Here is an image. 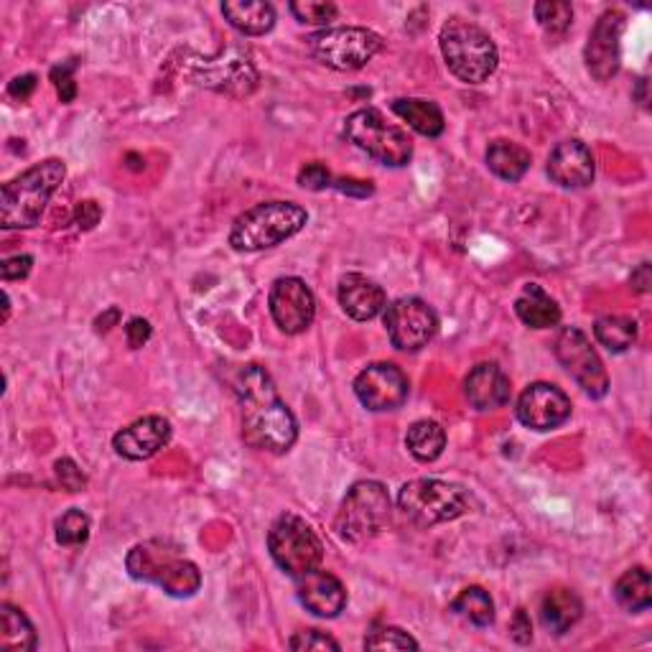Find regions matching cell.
Here are the masks:
<instances>
[{"label":"cell","mask_w":652,"mask_h":652,"mask_svg":"<svg viewBox=\"0 0 652 652\" xmlns=\"http://www.w3.org/2000/svg\"><path fill=\"white\" fill-rule=\"evenodd\" d=\"M242 411V439L268 454H285L299 439V423L260 364H245L234 378Z\"/></svg>","instance_id":"1"},{"label":"cell","mask_w":652,"mask_h":652,"mask_svg":"<svg viewBox=\"0 0 652 652\" xmlns=\"http://www.w3.org/2000/svg\"><path fill=\"white\" fill-rule=\"evenodd\" d=\"M64 177V163L59 159H47L8 181L0 191V224L6 230L37 228L49 199L62 187Z\"/></svg>","instance_id":"2"},{"label":"cell","mask_w":652,"mask_h":652,"mask_svg":"<svg viewBox=\"0 0 652 652\" xmlns=\"http://www.w3.org/2000/svg\"><path fill=\"white\" fill-rule=\"evenodd\" d=\"M128 573L146 584H156L169 596L189 599L202 586L197 563L181 555V548L169 541H148L130 548L126 559Z\"/></svg>","instance_id":"3"},{"label":"cell","mask_w":652,"mask_h":652,"mask_svg":"<svg viewBox=\"0 0 652 652\" xmlns=\"http://www.w3.org/2000/svg\"><path fill=\"white\" fill-rule=\"evenodd\" d=\"M309 214L295 202H263L250 207L234 220L230 230V245L238 253H260L291 240L307 228Z\"/></svg>","instance_id":"4"},{"label":"cell","mask_w":652,"mask_h":652,"mask_svg":"<svg viewBox=\"0 0 652 652\" xmlns=\"http://www.w3.org/2000/svg\"><path fill=\"white\" fill-rule=\"evenodd\" d=\"M449 72L467 84H482L500 64V51L490 33L472 21L449 19L439 33Z\"/></svg>","instance_id":"5"},{"label":"cell","mask_w":652,"mask_h":652,"mask_svg":"<svg viewBox=\"0 0 652 652\" xmlns=\"http://www.w3.org/2000/svg\"><path fill=\"white\" fill-rule=\"evenodd\" d=\"M472 505L464 487L441 480H413L400 487L398 508L411 523L433 528L462 518Z\"/></svg>","instance_id":"6"},{"label":"cell","mask_w":652,"mask_h":652,"mask_svg":"<svg viewBox=\"0 0 652 652\" xmlns=\"http://www.w3.org/2000/svg\"><path fill=\"white\" fill-rule=\"evenodd\" d=\"M344 138L382 167L400 169L411 161L413 141L403 128L388 123L375 108H362L344 120Z\"/></svg>","instance_id":"7"},{"label":"cell","mask_w":652,"mask_h":652,"mask_svg":"<svg viewBox=\"0 0 652 652\" xmlns=\"http://www.w3.org/2000/svg\"><path fill=\"white\" fill-rule=\"evenodd\" d=\"M390 494L385 484L364 480L347 492L342 508L337 512L334 528L347 543L362 545L380 535L390 523Z\"/></svg>","instance_id":"8"},{"label":"cell","mask_w":652,"mask_h":652,"mask_svg":"<svg viewBox=\"0 0 652 652\" xmlns=\"http://www.w3.org/2000/svg\"><path fill=\"white\" fill-rule=\"evenodd\" d=\"M268 551H271L275 566L299 579L303 573L321 566L324 545L307 520L285 512L268 530Z\"/></svg>","instance_id":"9"},{"label":"cell","mask_w":652,"mask_h":652,"mask_svg":"<svg viewBox=\"0 0 652 652\" xmlns=\"http://www.w3.org/2000/svg\"><path fill=\"white\" fill-rule=\"evenodd\" d=\"M382 39L362 26H339L324 29L309 39V51L321 64L337 72H354L370 64L380 54Z\"/></svg>","instance_id":"10"},{"label":"cell","mask_w":652,"mask_h":652,"mask_svg":"<svg viewBox=\"0 0 652 652\" xmlns=\"http://www.w3.org/2000/svg\"><path fill=\"white\" fill-rule=\"evenodd\" d=\"M555 360L576 380L589 398H604L610 390V375L591 339L579 327H563L553 342Z\"/></svg>","instance_id":"11"},{"label":"cell","mask_w":652,"mask_h":652,"mask_svg":"<svg viewBox=\"0 0 652 652\" xmlns=\"http://www.w3.org/2000/svg\"><path fill=\"white\" fill-rule=\"evenodd\" d=\"M189 77L197 84L210 87L214 92L232 94V98H248L258 87V69L248 51L238 47L222 49L214 59H199L191 64Z\"/></svg>","instance_id":"12"},{"label":"cell","mask_w":652,"mask_h":652,"mask_svg":"<svg viewBox=\"0 0 652 652\" xmlns=\"http://www.w3.org/2000/svg\"><path fill=\"white\" fill-rule=\"evenodd\" d=\"M382 321H385L390 342L400 352L423 350L439 332L437 311L415 295H405V299H398L385 307Z\"/></svg>","instance_id":"13"},{"label":"cell","mask_w":652,"mask_h":652,"mask_svg":"<svg viewBox=\"0 0 652 652\" xmlns=\"http://www.w3.org/2000/svg\"><path fill=\"white\" fill-rule=\"evenodd\" d=\"M268 303L275 327L283 334H303L317 319V295L301 278H278Z\"/></svg>","instance_id":"14"},{"label":"cell","mask_w":652,"mask_h":652,"mask_svg":"<svg viewBox=\"0 0 652 652\" xmlns=\"http://www.w3.org/2000/svg\"><path fill=\"white\" fill-rule=\"evenodd\" d=\"M622 11H604L589 33L584 59L589 74L596 82H610L622 67V33H624Z\"/></svg>","instance_id":"15"},{"label":"cell","mask_w":652,"mask_h":652,"mask_svg":"<svg viewBox=\"0 0 652 652\" xmlns=\"http://www.w3.org/2000/svg\"><path fill=\"white\" fill-rule=\"evenodd\" d=\"M408 378L393 362H375L364 368L354 380V393L360 403L372 413L395 411L408 400Z\"/></svg>","instance_id":"16"},{"label":"cell","mask_w":652,"mask_h":652,"mask_svg":"<svg viewBox=\"0 0 652 652\" xmlns=\"http://www.w3.org/2000/svg\"><path fill=\"white\" fill-rule=\"evenodd\" d=\"M515 413L525 429L553 431L571 419V398L551 382H533L518 398Z\"/></svg>","instance_id":"17"},{"label":"cell","mask_w":652,"mask_h":652,"mask_svg":"<svg viewBox=\"0 0 652 652\" xmlns=\"http://www.w3.org/2000/svg\"><path fill=\"white\" fill-rule=\"evenodd\" d=\"M171 441V423L163 415H146L136 423L126 425L123 431L116 433L112 439V449L118 457L128 459V462H143L167 447Z\"/></svg>","instance_id":"18"},{"label":"cell","mask_w":652,"mask_h":652,"mask_svg":"<svg viewBox=\"0 0 652 652\" xmlns=\"http://www.w3.org/2000/svg\"><path fill=\"white\" fill-rule=\"evenodd\" d=\"M594 156L584 141H561L548 156V177L563 189H584L594 181Z\"/></svg>","instance_id":"19"},{"label":"cell","mask_w":652,"mask_h":652,"mask_svg":"<svg viewBox=\"0 0 652 652\" xmlns=\"http://www.w3.org/2000/svg\"><path fill=\"white\" fill-rule=\"evenodd\" d=\"M295 591H299V602L321 620H334L347 606V589L329 571L314 569L303 573L295 579Z\"/></svg>","instance_id":"20"},{"label":"cell","mask_w":652,"mask_h":652,"mask_svg":"<svg viewBox=\"0 0 652 652\" xmlns=\"http://www.w3.org/2000/svg\"><path fill=\"white\" fill-rule=\"evenodd\" d=\"M337 299L344 314L354 321L375 319L388 307V295L382 285L362 273H347L339 278Z\"/></svg>","instance_id":"21"},{"label":"cell","mask_w":652,"mask_h":652,"mask_svg":"<svg viewBox=\"0 0 652 652\" xmlns=\"http://www.w3.org/2000/svg\"><path fill=\"white\" fill-rule=\"evenodd\" d=\"M512 385L505 370L494 362H482L464 380V395L474 411H494L510 400Z\"/></svg>","instance_id":"22"},{"label":"cell","mask_w":652,"mask_h":652,"mask_svg":"<svg viewBox=\"0 0 652 652\" xmlns=\"http://www.w3.org/2000/svg\"><path fill=\"white\" fill-rule=\"evenodd\" d=\"M222 16L245 37H263L275 26V8L265 0H228L222 3Z\"/></svg>","instance_id":"23"},{"label":"cell","mask_w":652,"mask_h":652,"mask_svg":"<svg viewBox=\"0 0 652 652\" xmlns=\"http://www.w3.org/2000/svg\"><path fill=\"white\" fill-rule=\"evenodd\" d=\"M581 614H584V604L571 589H551L541 602V622L553 634H566L581 620Z\"/></svg>","instance_id":"24"},{"label":"cell","mask_w":652,"mask_h":652,"mask_svg":"<svg viewBox=\"0 0 652 652\" xmlns=\"http://www.w3.org/2000/svg\"><path fill=\"white\" fill-rule=\"evenodd\" d=\"M515 314L530 329L559 327L561 307L538 283H528L515 299Z\"/></svg>","instance_id":"25"},{"label":"cell","mask_w":652,"mask_h":652,"mask_svg":"<svg viewBox=\"0 0 652 652\" xmlns=\"http://www.w3.org/2000/svg\"><path fill=\"white\" fill-rule=\"evenodd\" d=\"M393 112L398 118H403L415 133H421L425 138H439L443 133V128H447V120H443L441 108L431 100H419V98L395 100Z\"/></svg>","instance_id":"26"},{"label":"cell","mask_w":652,"mask_h":652,"mask_svg":"<svg viewBox=\"0 0 652 652\" xmlns=\"http://www.w3.org/2000/svg\"><path fill=\"white\" fill-rule=\"evenodd\" d=\"M530 151L512 141H494L487 148V167L502 181H520L530 169Z\"/></svg>","instance_id":"27"},{"label":"cell","mask_w":652,"mask_h":652,"mask_svg":"<svg viewBox=\"0 0 652 652\" xmlns=\"http://www.w3.org/2000/svg\"><path fill=\"white\" fill-rule=\"evenodd\" d=\"M0 650L31 652L37 650V630L29 616L11 604L0 606Z\"/></svg>","instance_id":"28"},{"label":"cell","mask_w":652,"mask_h":652,"mask_svg":"<svg viewBox=\"0 0 652 652\" xmlns=\"http://www.w3.org/2000/svg\"><path fill=\"white\" fill-rule=\"evenodd\" d=\"M614 599H616V604L622 606V610H628L632 614L650 610V604H652L650 573L642 566L624 571L614 584Z\"/></svg>","instance_id":"29"},{"label":"cell","mask_w":652,"mask_h":652,"mask_svg":"<svg viewBox=\"0 0 652 652\" xmlns=\"http://www.w3.org/2000/svg\"><path fill=\"white\" fill-rule=\"evenodd\" d=\"M405 447L419 462H437L443 449H447V431L437 421H415L405 433Z\"/></svg>","instance_id":"30"},{"label":"cell","mask_w":652,"mask_h":652,"mask_svg":"<svg viewBox=\"0 0 652 652\" xmlns=\"http://www.w3.org/2000/svg\"><path fill=\"white\" fill-rule=\"evenodd\" d=\"M594 337L604 350L622 354L638 342V321L632 317H602L594 324Z\"/></svg>","instance_id":"31"},{"label":"cell","mask_w":652,"mask_h":652,"mask_svg":"<svg viewBox=\"0 0 652 652\" xmlns=\"http://www.w3.org/2000/svg\"><path fill=\"white\" fill-rule=\"evenodd\" d=\"M451 612L462 616V620L472 622L474 628H490L494 622V602L482 586H467L454 602H451Z\"/></svg>","instance_id":"32"},{"label":"cell","mask_w":652,"mask_h":652,"mask_svg":"<svg viewBox=\"0 0 652 652\" xmlns=\"http://www.w3.org/2000/svg\"><path fill=\"white\" fill-rule=\"evenodd\" d=\"M535 21L545 31L548 39H563L573 23V6L563 0H543L535 3Z\"/></svg>","instance_id":"33"},{"label":"cell","mask_w":652,"mask_h":652,"mask_svg":"<svg viewBox=\"0 0 652 652\" xmlns=\"http://www.w3.org/2000/svg\"><path fill=\"white\" fill-rule=\"evenodd\" d=\"M90 538V518L82 510H67L62 518L57 520V543L67 548L84 545Z\"/></svg>","instance_id":"34"},{"label":"cell","mask_w":652,"mask_h":652,"mask_svg":"<svg viewBox=\"0 0 652 652\" xmlns=\"http://www.w3.org/2000/svg\"><path fill=\"white\" fill-rule=\"evenodd\" d=\"M289 8L295 16V21L309 26H329L339 13V8L334 3H324V0H295Z\"/></svg>","instance_id":"35"},{"label":"cell","mask_w":652,"mask_h":652,"mask_svg":"<svg viewBox=\"0 0 652 652\" xmlns=\"http://www.w3.org/2000/svg\"><path fill=\"white\" fill-rule=\"evenodd\" d=\"M364 650H419V642L400 628H378L364 638Z\"/></svg>","instance_id":"36"},{"label":"cell","mask_w":652,"mask_h":652,"mask_svg":"<svg viewBox=\"0 0 652 652\" xmlns=\"http://www.w3.org/2000/svg\"><path fill=\"white\" fill-rule=\"evenodd\" d=\"M289 648L295 650V652H309V650H334L339 652L342 650V645H339L337 640L329 638L327 632L321 630H303V632H295Z\"/></svg>","instance_id":"37"},{"label":"cell","mask_w":652,"mask_h":652,"mask_svg":"<svg viewBox=\"0 0 652 652\" xmlns=\"http://www.w3.org/2000/svg\"><path fill=\"white\" fill-rule=\"evenodd\" d=\"M74 69H77V62H74V59H72V62L59 64V67L51 69V82H54V87H57L59 100L67 102V106H69V102H74V98H77Z\"/></svg>","instance_id":"38"},{"label":"cell","mask_w":652,"mask_h":652,"mask_svg":"<svg viewBox=\"0 0 652 652\" xmlns=\"http://www.w3.org/2000/svg\"><path fill=\"white\" fill-rule=\"evenodd\" d=\"M54 474L59 484L64 487L67 492H84L87 490V477L80 467H77V462H72V459H59V462L54 464Z\"/></svg>","instance_id":"39"},{"label":"cell","mask_w":652,"mask_h":652,"mask_svg":"<svg viewBox=\"0 0 652 652\" xmlns=\"http://www.w3.org/2000/svg\"><path fill=\"white\" fill-rule=\"evenodd\" d=\"M299 184L309 191H321V189L332 187V173H329L324 163H319V161L307 163V167L299 171Z\"/></svg>","instance_id":"40"},{"label":"cell","mask_w":652,"mask_h":652,"mask_svg":"<svg viewBox=\"0 0 652 652\" xmlns=\"http://www.w3.org/2000/svg\"><path fill=\"white\" fill-rule=\"evenodd\" d=\"M102 220V210L98 202L92 199H84V202H77L74 207V224L80 230H94Z\"/></svg>","instance_id":"41"},{"label":"cell","mask_w":652,"mask_h":652,"mask_svg":"<svg viewBox=\"0 0 652 652\" xmlns=\"http://www.w3.org/2000/svg\"><path fill=\"white\" fill-rule=\"evenodd\" d=\"M31 268H33L31 255H13L0 263V275H3V281H21V278L31 273Z\"/></svg>","instance_id":"42"},{"label":"cell","mask_w":652,"mask_h":652,"mask_svg":"<svg viewBox=\"0 0 652 652\" xmlns=\"http://www.w3.org/2000/svg\"><path fill=\"white\" fill-rule=\"evenodd\" d=\"M510 638L518 642V645H530V640H533V624H530V616L528 612L520 606V610L515 612V616H512L510 622Z\"/></svg>","instance_id":"43"},{"label":"cell","mask_w":652,"mask_h":652,"mask_svg":"<svg viewBox=\"0 0 652 652\" xmlns=\"http://www.w3.org/2000/svg\"><path fill=\"white\" fill-rule=\"evenodd\" d=\"M151 334H153L151 324H148V321L141 319V317L130 319L126 324V339H128V344L133 347V350H141L148 339H151Z\"/></svg>","instance_id":"44"},{"label":"cell","mask_w":652,"mask_h":652,"mask_svg":"<svg viewBox=\"0 0 652 652\" xmlns=\"http://www.w3.org/2000/svg\"><path fill=\"white\" fill-rule=\"evenodd\" d=\"M37 84H39V80H37V74H23V77H16V80L8 84V94H11V98H16V100H29L31 94H33V90H37Z\"/></svg>","instance_id":"45"},{"label":"cell","mask_w":652,"mask_h":652,"mask_svg":"<svg viewBox=\"0 0 652 652\" xmlns=\"http://www.w3.org/2000/svg\"><path fill=\"white\" fill-rule=\"evenodd\" d=\"M332 187L342 194H352V197H370L372 194V184L370 181H360V179H337L332 181Z\"/></svg>","instance_id":"46"},{"label":"cell","mask_w":652,"mask_h":652,"mask_svg":"<svg viewBox=\"0 0 652 652\" xmlns=\"http://www.w3.org/2000/svg\"><path fill=\"white\" fill-rule=\"evenodd\" d=\"M630 285L638 293H648L650 285H652V275H650V263H642L638 265V271H632L630 275Z\"/></svg>","instance_id":"47"},{"label":"cell","mask_w":652,"mask_h":652,"mask_svg":"<svg viewBox=\"0 0 652 652\" xmlns=\"http://www.w3.org/2000/svg\"><path fill=\"white\" fill-rule=\"evenodd\" d=\"M118 321H120V309L112 307V309L108 311V314H102V317L98 319V332H102V334L110 332V329L116 327Z\"/></svg>","instance_id":"48"},{"label":"cell","mask_w":652,"mask_h":652,"mask_svg":"<svg viewBox=\"0 0 652 652\" xmlns=\"http://www.w3.org/2000/svg\"><path fill=\"white\" fill-rule=\"evenodd\" d=\"M645 87H648V80H645V77H642V80L638 82V90H640L638 94H640V106H642V108H648V94H645Z\"/></svg>","instance_id":"49"}]
</instances>
